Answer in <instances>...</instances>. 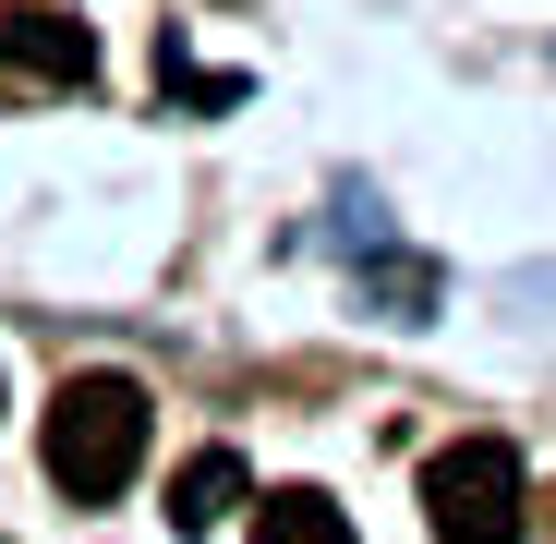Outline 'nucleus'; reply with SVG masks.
I'll list each match as a JSON object with an SVG mask.
<instances>
[{"label": "nucleus", "instance_id": "7ed1b4c3", "mask_svg": "<svg viewBox=\"0 0 556 544\" xmlns=\"http://www.w3.org/2000/svg\"><path fill=\"white\" fill-rule=\"evenodd\" d=\"M0 73L13 85H98V37L61 0H0Z\"/></svg>", "mask_w": 556, "mask_h": 544}, {"label": "nucleus", "instance_id": "f03ea898", "mask_svg": "<svg viewBox=\"0 0 556 544\" xmlns=\"http://www.w3.org/2000/svg\"><path fill=\"white\" fill-rule=\"evenodd\" d=\"M424 520L435 544H520L532 532V472H520V447L508 435H459L424 460Z\"/></svg>", "mask_w": 556, "mask_h": 544}, {"label": "nucleus", "instance_id": "39448f33", "mask_svg": "<svg viewBox=\"0 0 556 544\" xmlns=\"http://www.w3.org/2000/svg\"><path fill=\"white\" fill-rule=\"evenodd\" d=\"M254 544H351V508L315 484H278V496H254Z\"/></svg>", "mask_w": 556, "mask_h": 544}, {"label": "nucleus", "instance_id": "f257e3e1", "mask_svg": "<svg viewBox=\"0 0 556 544\" xmlns=\"http://www.w3.org/2000/svg\"><path fill=\"white\" fill-rule=\"evenodd\" d=\"M146 447H157V400H146L134 376H73V388L49 400V423H37V460H49V484H61L73 508H110V496L146 472Z\"/></svg>", "mask_w": 556, "mask_h": 544}, {"label": "nucleus", "instance_id": "20e7f679", "mask_svg": "<svg viewBox=\"0 0 556 544\" xmlns=\"http://www.w3.org/2000/svg\"><path fill=\"white\" fill-rule=\"evenodd\" d=\"M230 508H254V472H242V447H194V460L169 472V532H218Z\"/></svg>", "mask_w": 556, "mask_h": 544}]
</instances>
